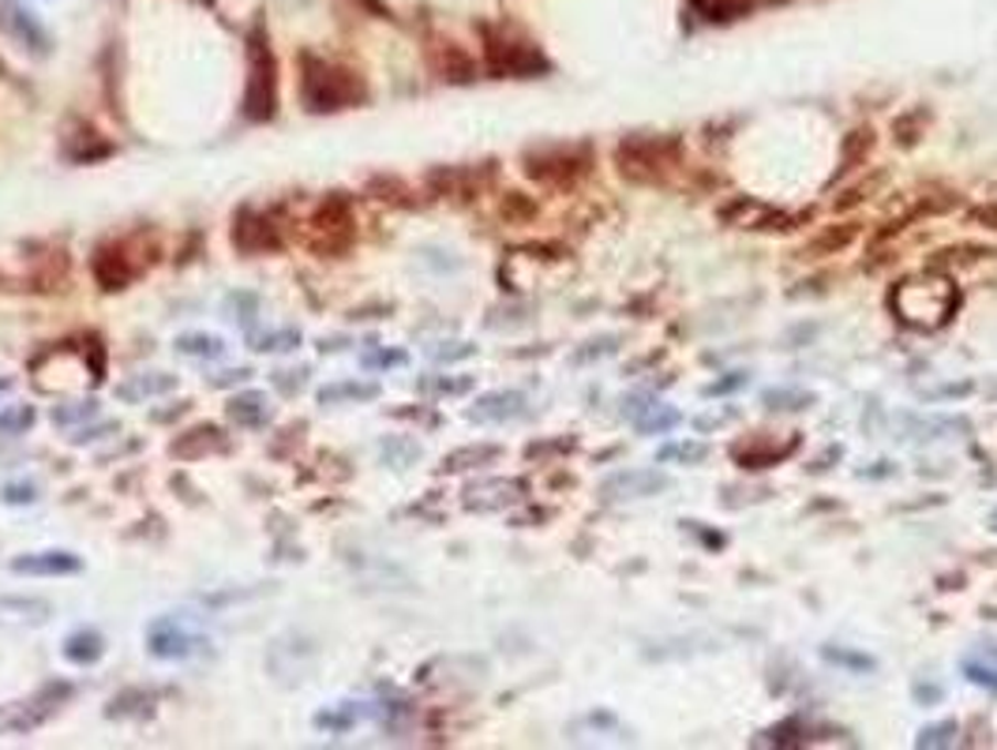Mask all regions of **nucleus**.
Listing matches in <instances>:
<instances>
[{"label":"nucleus","instance_id":"nucleus-6","mask_svg":"<svg viewBox=\"0 0 997 750\" xmlns=\"http://www.w3.org/2000/svg\"><path fill=\"white\" fill-rule=\"evenodd\" d=\"M593 169V150L588 144H548L526 155V177L548 188H570Z\"/></svg>","mask_w":997,"mask_h":750},{"label":"nucleus","instance_id":"nucleus-49","mask_svg":"<svg viewBox=\"0 0 997 750\" xmlns=\"http://www.w3.org/2000/svg\"><path fill=\"white\" fill-rule=\"evenodd\" d=\"M435 360H454V357H473V346H465V341H458V349H435L432 353Z\"/></svg>","mask_w":997,"mask_h":750},{"label":"nucleus","instance_id":"nucleus-12","mask_svg":"<svg viewBox=\"0 0 997 750\" xmlns=\"http://www.w3.org/2000/svg\"><path fill=\"white\" fill-rule=\"evenodd\" d=\"M664 488H668V477L657 473V469H619L601 484V496L612 499V503H623V499L660 496Z\"/></svg>","mask_w":997,"mask_h":750},{"label":"nucleus","instance_id":"nucleus-1","mask_svg":"<svg viewBox=\"0 0 997 750\" xmlns=\"http://www.w3.org/2000/svg\"><path fill=\"white\" fill-rule=\"evenodd\" d=\"M889 308L911 330H937L961 308V289L945 274L930 271L919 278H904L889 289Z\"/></svg>","mask_w":997,"mask_h":750},{"label":"nucleus","instance_id":"nucleus-28","mask_svg":"<svg viewBox=\"0 0 997 750\" xmlns=\"http://www.w3.org/2000/svg\"><path fill=\"white\" fill-rule=\"evenodd\" d=\"M499 447H491V443H480V447H462V451H454L450 458L443 462V469H450V473H458V469H477V465H488V462H496L499 458Z\"/></svg>","mask_w":997,"mask_h":750},{"label":"nucleus","instance_id":"nucleus-36","mask_svg":"<svg viewBox=\"0 0 997 750\" xmlns=\"http://www.w3.org/2000/svg\"><path fill=\"white\" fill-rule=\"evenodd\" d=\"M706 458H709L706 443H671V447L660 451V462H690V465H698V462H706Z\"/></svg>","mask_w":997,"mask_h":750},{"label":"nucleus","instance_id":"nucleus-33","mask_svg":"<svg viewBox=\"0 0 997 750\" xmlns=\"http://www.w3.org/2000/svg\"><path fill=\"white\" fill-rule=\"evenodd\" d=\"M225 311H230V319H236L241 327H252V319L259 316V297H255V293H230V297H225Z\"/></svg>","mask_w":997,"mask_h":750},{"label":"nucleus","instance_id":"nucleus-51","mask_svg":"<svg viewBox=\"0 0 997 750\" xmlns=\"http://www.w3.org/2000/svg\"><path fill=\"white\" fill-rule=\"evenodd\" d=\"M990 529H997V510H994V515H990Z\"/></svg>","mask_w":997,"mask_h":750},{"label":"nucleus","instance_id":"nucleus-16","mask_svg":"<svg viewBox=\"0 0 997 750\" xmlns=\"http://www.w3.org/2000/svg\"><path fill=\"white\" fill-rule=\"evenodd\" d=\"M79 556L72 552H31L12 559L15 574H34V578H56V574H75L79 571Z\"/></svg>","mask_w":997,"mask_h":750},{"label":"nucleus","instance_id":"nucleus-27","mask_svg":"<svg viewBox=\"0 0 997 750\" xmlns=\"http://www.w3.org/2000/svg\"><path fill=\"white\" fill-rule=\"evenodd\" d=\"M926 125H930V109L926 106H915L911 113H904V117L897 120V128H892V136H897V147H915L919 139H923Z\"/></svg>","mask_w":997,"mask_h":750},{"label":"nucleus","instance_id":"nucleus-8","mask_svg":"<svg viewBox=\"0 0 997 750\" xmlns=\"http://www.w3.org/2000/svg\"><path fill=\"white\" fill-rule=\"evenodd\" d=\"M203 645H206L203 634L192 631V626L184 620H177V615H161V620L147 626V649H150V657H158V661H188V657H195Z\"/></svg>","mask_w":997,"mask_h":750},{"label":"nucleus","instance_id":"nucleus-31","mask_svg":"<svg viewBox=\"0 0 997 750\" xmlns=\"http://www.w3.org/2000/svg\"><path fill=\"white\" fill-rule=\"evenodd\" d=\"M638 432H668L679 424V413L668 410V405H641V413L634 416Z\"/></svg>","mask_w":997,"mask_h":750},{"label":"nucleus","instance_id":"nucleus-45","mask_svg":"<svg viewBox=\"0 0 997 750\" xmlns=\"http://www.w3.org/2000/svg\"><path fill=\"white\" fill-rule=\"evenodd\" d=\"M38 499V484H8L4 503H34Z\"/></svg>","mask_w":997,"mask_h":750},{"label":"nucleus","instance_id":"nucleus-43","mask_svg":"<svg viewBox=\"0 0 997 750\" xmlns=\"http://www.w3.org/2000/svg\"><path fill=\"white\" fill-rule=\"evenodd\" d=\"M972 225H979V230H997V203H983V207H972V211L964 214Z\"/></svg>","mask_w":997,"mask_h":750},{"label":"nucleus","instance_id":"nucleus-44","mask_svg":"<svg viewBox=\"0 0 997 750\" xmlns=\"http://www.w3.org/2000/svg\"><path fill=\"white\" fill-rule=\"evenodd\" d=\"M502 214H507V218H533V214H537V207L529 203L526 196L510 192L507 199H502Z\"/></svg>","mask_w":997,"mask_h":750},{"label":"nucleus","instance_id":"nucleus-20","mask_svg":"<svg viewBox=\"0 0 997 750\" xmlns=\"http://www.w3.org/2000/svg\"><path fill=\"white\" fill-rule=\"evenodd\" d=\"M177 387V376H166V372H147V376H131L128 383L117 387V398L128 405L142 402V398H158V394H169Z\"/></svg>","mask_w":997,"mask_h":750},{"label":"nucleus","instance_id":"nucleus-46","mask_svg":"<svg viewBox=\"0 0 997 750\" xmlns=\"http://www.w3.org/2000/svg\"><path fill=\"white\" fill-rule=\"evenodd\" d=\"M304 368L300 372H274V387H278V391H285V394H293V391H300L304 387Z\"/></svg>","mask_w":997,"mask_h":750},{"label":"nucleus","instance_id":"nucleus-25","mask_svg":"<svg viewBox=\"0 0 997 750\" xmlns=\"http://www.w3.org/2000/svg\"><path fill=\"white\" fill-rule=\"evenodd\" d=\"M873 150V128H855L848 139H844V155H840V173H851L862 161L870 158Z\"/></svg>","mask_w":997,"mask_h":750},{"label":"nucleus","instance_id":"nucleus-32","mask_svg":"<svg viewBox=\"0 0 997 750\" xmlns=\"http://www.w3.org/2000/svg\"><path fill=\"white\" fill-rule=\"evenodd\" d=\"M360 717H364V709H353V706L349 709H327V714L316 717V728H322V732H330V736H341V732H349Z\"/></svg>","mask_w":997,"mask_h":750},{"label":"nucleus","instance_id":"nucleus-21","mask_svg":"<svg viewBox=\"0 0 997 750\" xmlns=\"http://www.w3.org/2000/svg\"><path fill=\"white\" fill-rule=\"evenodd\" d=\"M997 249H990V244H956V249H945L937 252L934 260H930V271L945 274V271H961V267H975V263L983 260H994Z\"/></svg>","mask_w":997,"mask_h":750},{"label":"nucleus","instance_id":"nucleus-39","mask_svg":"<svg viewBox=\"0 0 997 750\" xmlns=\"http://www.w3.org/2000/svg\"><path fill=\"white\" fill-rule=\"evenodd\" d=\"M98 416V402H72V405H56L53 424H75V421H91Z\"/></svg>","mask_w":997,"mask_h":750},{"label":"nucleus","instance_id":"nucleus-52","mask_svg":"<svg viewBox=\"0 0 997 750\" xmlns=\"http://www.w3.org/2000/svg\"><path fill=\"white\" fill-rule=\"evenodd\" d=\"M8 387H12V383H8V379H0V391H8Z\"/></svg>","mask_w":997,"mask_h":750},{"label":"nucleus","instance_id":"nucleus-30","mask_svg":"<svg viewBox=\"0 0 997 750\" xmlns=\"http://www.w3.org/2000/svg\"><path fill=\"white\" fill-rule=\"evenodd\" d=\"M248 341L255 353H289V349L300 346V330L282 327V330H267V335H252Z\"/></svg>","mask_w":997,"mask_h":750},{"label":"nucleus","instance_id":"nucleus-5","mask_svg":"<svg viewBox=\"0 0 997 750\" xmlns=\"http://www.w3.org/2000/svg\"><path fill=\"white\" fill-rule=\"evenodd\" d=\"M244 113L252 120H271L278 113V64L271 53V38L263 27L248 34V87H244Z\"/></svg>","mask_w":997,"mask_h":750},{"label":"nucleus","instance_id":"nucleus-47","mask_svg":"<svg viewBox=\"0 0 997 750\" xmlns=\"http://www.w3.org/2000/svg\"><path fill=\"white\" fill-rule=\"evenodd\" d=\"M473 379H439V383H424V391H443V394H462L469 391Z\"/></svg>","mask_w":997,"mask_h":750},{"label":"nucleus","instance_id":"nucleus-41","mask_svg":"<svg viewBox=\"0 0 997 750\" xmlns=\"http://www.w3.org/2000/svg\"><path fill=\"white\" fill-rule=\"evenodd\" d=\"M615 349H619V338H596V341H588V349H577L574 360H577V365H585V360L615 353Z\"/></svg>","mask_w":997,"mask_h":750},{"label":"nucleus","instance_id":"nucleus-3","mask_svg":"<svg viewBox=\"0 0 997 750\" xmlns=\"http://www.w3.org/2000/svg\"><path fill=\"white\" fill-rule=\"evenodd\" d=\"M615 166L630 184H664L682 166L679 136H626L615 150Z\"/></svg>","mask_w":997,"mask_h":750},{"label":"nucleus","instance_id":"nucleus-18","mask_svg":"<svg viewBox=\"0 0 997 750\" xmlns=\"http://www.w3.org/2000/svg\"><path fill=\"white\" fill-rule=\"evenodd\" d=\"M776 4H784V0H690V8L698 15H706L709 23H731V19H746Z\"/></svg>","mask_w":997,"mask_h":750},{"label":"nucleus","instance_id":"nucleus-37","mask_svg":"<svg viewBox=\"0 0 997 750\" xmlns=\"http://www.w3.org/2000/svg\"><path fill=\"white\" fill-rule=\"evenodd\" d=\"M953 736H956V720H942V725H926L923 732H919L915 747H923V750H930V747H948V743H953Z\"/></svg>","mask_w":997,"mask_h":750},{"label":"nucleus","instance_id":"nucleus-50","mask_svg":"<svg viewBox=\"0 0 997 750\" xmlns=\"http://www.w3.org/2000/svg\"><path fill=\"white\" fill-rule=\"evenodd\" d=\"M248 376H252L248 368H236V372H225L222 379H214V383H218V387H230V383H244V379H248Z\"/></svg>","mask_w":997,"mask_h":750},{"label":"nucleus","instance_id":"nucleus-35","mask_svg":"<svg viewBox=\"0 0 997 750\" xmlns=\"http://www.w3.org/2000/svg\"><path fill=\"white\" fill-rule=\"evenodd\" d=\"M383 458L397 465V469H405V465H413L416 458H421V447H416L413 440H386L383 443Z\"/></svg>","mask_w":997,"mask_h":750},{"label":"nucleus","instance_id":"nucleus-34","mask_svg":"<svg viewBox=\"0 0 997 750\" xmlns=\"http://www.w3.org/2000/svg\"><path fill=\"white\" fill-rule=\"evenodd\" d=\"M885 173H878V177H867L862 180V184H855V188H848V192H844L840 199H837V211H848V207H859V203H867L870 199V192H878L881 184H885Z\"/></svg>","mask_w":997,"mask_h":750},{"label":"nucleus","instance_id":"nucleus-17","mask_svg":"<svg viewBox=\"0 0 997 750\" xmlns=\"http://www.w3.org/2000/svg\"><path fill=\"white\" fill-rule=\"evenodd\" d=\"M521 413H526V394L521 391H491L469 410L473 421H480V424L515 421V416H521Z\"/></svg>","mask_w":997,"mask_h":750},{"label":"nucleus","instance_id":"nucleus-14","mask_svg":"<svg viewBox=\"0 0 997 750\" xmlns=\"http://www.w3.org/2000/svg\"><path fill=\"white\" fill-rule=\"evenodd\" d=\"M0 23H4V31L12 34L19 45H31V50L42 56L50 53V34H45V27L38 23L31 12H23L15 0H4V4H0Z\"/></svg>","mask_w":997,"mask_h":750},{"label":"nucleus","instance_id":"nucleus-38","mask_svg":"<svg viewBox=\"0 0 997 750\" xmlns=\"http://www.w3.org/2000/svg\"><path fill=\"white\" fill-rule=\"evenodd\" d=\"M825 661L840 664V668H851V672H873V657H867V653H844L837 649V645H825Z\"/></svg>","mask_w":997,"mask_h":750},{"label":"nucleus","instance_id":"nucleus-24","mask_svg":"<svg viewBox=\"0 0 997 750\" xmlns=\"http://www.w3.org/2000/svg\"><path fill=\"white\" fill-rule=\"evenodd\" d=\"M372 398H379V387L375 383H357V379H349V383H330L319 391V402L322 405H341V402H372Z\"/></svg>","mask_w":997,"mask_h":750},{"label":"nucleus","instance_id":"nucleus-42","mask_svg":"<svg viewBox=\"0 0 997 750\" xmlns=\"http://www.w3.org/2000/svg\"><path fill=\"white\" fill-rule=\"evenodd\" d=\"M964 672H967V679L979 683V687L997 690V672H994V668H986V664H979V661H964Z\"/></svg>","mask_w":997,"mask_h":750},{"label":"nucleus","instance_id":"nucleus-11","mask_svg":"<svg viewBox=\"0 0 997 750\" xmlns=\"http://www.w3.org/2000/svg\"><path fill=\"white\" fill-rule=\"evenodd\" d=\"M799 451V435L792 440H773V435H746L731 447V458H735L743 469H773L776 462H784L787 454Z\"/></svg>","mask_w":997,"mask_h":750},{"label":"nucleus","instance_id":"nucleus-9","mask_svg":"<svg viewBox=\"0 0 997 750\" xmlns=\"http://www.w3.org/2000/svg\"><path fill=\"white\" fill-rule=\"evenodd\" d=\"M720 222L735 225V230H795L799 218L773 211V207L757 203V199H750V196H735L731 203L720 207Z\"/></svg>","mask_w":997,"mask_h":750},{"label":"nucleus","instance_id":"nucleus-2","mask_svg":"<svg viewBox=\"0 0 997 750\" xmlns=\"http://www.w3.org/2000/svg\"><path fill=\"white\" fill-rule=\"evenodd\" d=\"M300 98L308 113H338L357 102H364V80L357 72L341 68V64L319 61V56H304L300 68Z\"/></svg>","mask_w":997,"mask_h":750},{"label":"nucleus","instance_id":"nucleus-13","mask_svg":"<svg viewBox=\"0 0 997 750\" xmlns=\"http://www.w3.org/2000/svg\"><path fill=\"white\" fill-rule=\"evenodd\" d=\"M94 282H98L102 289H125L131 278L139 274V267L131 263L128 255V244H102L98 252H94Z\"/></svg>","mask_w":997,"mask_h":750},{"label":"nucleus","instance_id":"nucleus-48","mask_svg":"<svg viewBox=\"0 0 997 750\" xmlns=\"http://www.w3.org/2000/svg\"><path fill=\"white\" fill-rule=\"evenodd\" d=\"M405 353H364V368H391L402 365Z\"/></svg>","mask_w":997,"mask_h":750},{"label":"nucleus","instance_id":"nucleus-23","mask_svg":"<svg viewBox=\"0 0 997 750\" xmlns=\"http://www.w3.org/2000/svg\"><path fill=\"white\" fill-rule=\"evenodd\" d=\"M102 653H106V638H102L98 631H75V634H68V642H64V657L72 664H94Z\"/></svg>","mask_w":997,"mask_h":750},{"label":"nucleus","instance_id":"nucleus-40","mask_svg":"<svg viewBox=\"0 0 997 750\" xmlns=\"http://www.w3.org/2000/svg\"><path fill=\"white\" fill-rule=\"evenodd\" d=\"M31 424H34V410H31V405H15V410L0 413V435H15V432L31 429Z\"/></svg>","mask_w":997,"mask_h":750},{"label":"nucleus","instance_id":"nucleus-26","mask_svg":"<svg viewBox=\"0 0 997 750\" xmlns=\"http://www.w3.org/2000/svg\"><path fill=\"white\" fill-rule=\"evenodd\" d=\"M177 353L195 357V360H218L225 353V341L218 335H180L177 338Z\"/></svg>","mask_w":997,"mask_h":750},{"label":"nucleus","instance_id":"nucleus-19","mask_svg":"<svg viewBox=\"0 0 997 750\" xmlns=\"http://www.w3.org/2000/svg\"><path fill=\"white\" fill-rule=\"evenodd\" d=\"M465 503L477 510H496V507H507V503H515L526 496V480H491V484H477V488L465 492Z\"/></svg>","mask_w":997,"mask_h":750},{"label":"nucleus","instance_id":"nucleus-15","mask_svg":"<svg viewBox=\"0 0 997 750\" xmlns=\"http://www.w3.org/2000/svg\"><path fill=\"white\" fill-rule=\"evenodd\" d=\"M862 236V222H837V225H825V230L818 236H810V241L803 244L799 255L803 260H818V255H837L844 252L848 244H855Z\"/></svg>","mask_w":997,"mask_h":750},{"label":"nucleus","instance_id":"nucleus-22","mask_svg":"<svg viewBox=\"0 0 997 750\" xmlns=\"http://www.w3.org/2000/svg\"><path fill=\"white\" fill-rule=\"evenodd\" d=\"M230 421H236L241 429H259V424H267L271 421L267 394H259V391L236 394L230 402Z\"/></svg>","mask_w":997,"mask_h":750},{"label":"nucleus","instance_id":"nucleus-10","mask_svg":"<svg viewBox=\"0 0 997 750\" xmlns=\"http://www.w3.org/2000/svg\"><path fill=\"white\" fill-rule=\"evenodd\" d=\"M233 244L248 255L259 252H278L282 249V225L271 214L259 211H241L233 218Z\"/></svg>","mask_w":997,"mask_h":750},{"label":"nucleus","instance_id":"nucleus-4","mask_svg":"<svg viewBox=\"0 0 997 750\" xmlns=\"http://www.w3.org/2000/svg\"><path fill=\"white\" fill-rule=\"evenodd\" d=\"M484 56L488 68L496 75H510V80H533L544 75L552 64L537 50V42H529L526 34L510 31V27H484Z\"/></svg>","mask_w":997,"mask_h":750},{"label":"nucleus","instance_id":"nucleus-7","mask_svg":"<svg viewBox=\"0 0 997 750\" xmlns=\"http://www.w3.org/2000/svg\"><path fill=\"white\" fill-rule=\"evenodd\" d=\"M353 241H357V225H353V207H349V199L341 192L327 196L316 211V218H311V249L319 255H341Z\"/></svg>","mask_w":997,"mask_h":750},{"label":"nucleus","instance_id":"nucleus-29","mask_svg":"<svg viewBox=\"0 0 997 750\" xmlns=\"http://www.w3.org/2000/svg\"><path fill=\"white\" fill-rule=\"evenodd\" d=\"M762 402H765V410H773V413H784V410L799 413V410H810L814 394L810 391H795V387H781V391H765Z\"/></svg>","mask_w":997,"mask_h":750}]
</instances>
